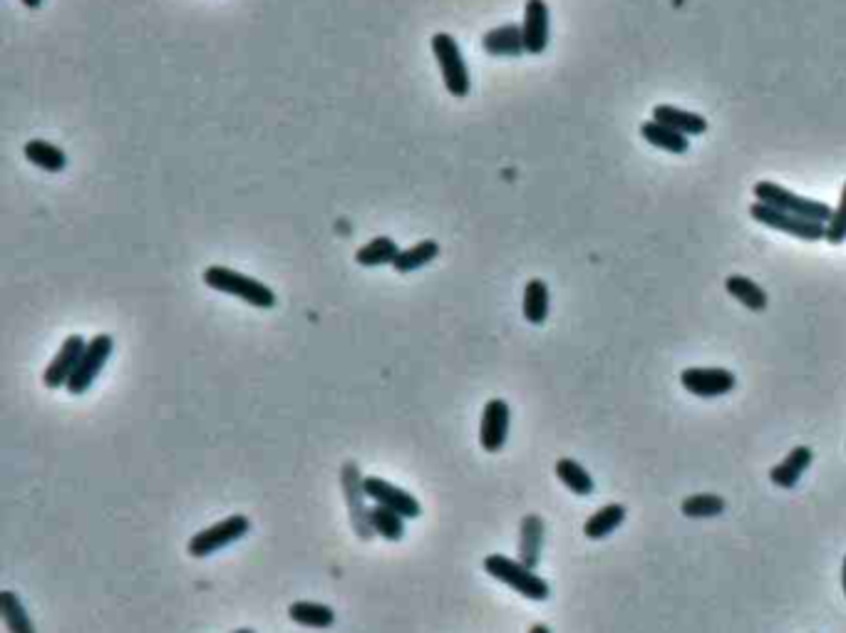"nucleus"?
Segmentation results:
<instances>
[{
	"mask_svg": "<svg viewBox=\"0 0 846 633\" xmlns=\"http://www.w3.org/2000/svg\"><path fill=\"white\" fill-rule=\"evenodd\" d=\"M484 571L497 581H502V584H507L509 589H514L524 599L546 601L551 596L549 584L536 574V569H529L519 559L504 557V554H489V557H484Z\"/></svg>",
	"mask_w": 846,
	"mask_h": 633,
	"instance_id": "nucleus-1",
	"label": "nucleus"
},
{
	"mask_svg": "<svg viewBox=\"0 0 846 633\" xmlns=\"http://www.w3.org/2000/svg\"><path fill=\"white\" fill-rule=\"evenodd\" d=\"M204 283L219 293H229V296L241 298L249 306L256 308H273L276 306V293L268 288L266 283L251 276L239 274V271L229 269V266H209L204 271Z\"/></svg>",
	"mask_w": 846,
	"mask_h": 633,
	"instance_id": "nucleus-2",
	"label": "nucleus"
},
{
	"mask_svg": "<svg viewBox=\"0 0 846 633\" xmlns=\"http://www.w3.org/2000/svg\"><path fill=\"white\" fill-rule=\"evenodd\" d=\"M752 192H755L757 202L767 204V207L787 211V214H797V216H802V219H809V221H819V224H829V219H832V214H834V209L829 207L827 202H819V199H809V197H799V194L784 189L782 184L767 182V179L757 182L755 187H752Z\"/></svg>",
	"mask_w": 846,
	"mask_h": 633,
	"instance_id": "nucleus-3",
	"label": "nucleus"
},
{
	"mask_svg": "<svg viewBox=\"0 0 846 633\" xmlns=\"http://www.w3.org/2000/svg\"><path fill=\"white\" fill-rule=\"evenodd\" d=\"M432 53H435L437 65H440L447 92L457 100L467 97L472 90V80H469L467 63H464L457 40L450 33H435L432 35Z\"/></svg>",
	"mask_w": 846,
	"mask_h": 633,
	"instance_id": "nucleus-4",
	"label": "nucleus"
},
{
	"mask_svg": "<svg viewBox=\"0 0 846 633\" xmlns=\"http://www.w3.org/2000/svg\"><path fill=\"white\" fill-rule=\"evenodd\" d=\"M249 532H251L249 517H244V514H231V517H226L224 522L211 524L209 529H201V532H196L194 537L189 539L187 549H189V554H192V557L206 559V557H211V554L219 552V549H224V547H229V544L244 539Z\"/></svg>",
	"mask_w": 846,
	"mask_h": 633,
	"instance_id": "nucleus-5",
	"label": "nucleus"
},
{
	"mask_svg": "<svg viewBox=\"0 0 846 633\" xmlns=\"http://www.w3.org/2000/svg\"><path fill=\"white\" fill-rule=\"evenodd\" d=\"M340 487H343L345 504H348L353 532L358 534L363 542H368V539H373L375 532L373 527H370V509L365 507V499H368L365 477L355 462H345L343 465V470H340Z\"/></svg>",
	"mask_w": 846,
	"mask_h": 633,
	"instance_id": "nucleus-6",
	"label": "nucleus"
},
{
	"mask_svg": "<svg viewBox=\"0 0 846 633\" xmlns=\"http://www.w3.org/2000/svg\"><path fill=\"white\" fill-rule=\"evenodd\" d=\"M112 351H115V341H112L110 333H97L95 338H90L85 353H82L80 358V365H77V370L72 373V378L67 380V393L75 395V398L87 393V390L92 388V383H95L97 375H100V370L105 368L107 360H110Z\"/></svg>",
	"mask_w": 846,
	"mask_h": 633,
	"instance_id": "nucleus-7",
	"label": "nucleus"
},
{
	"mask_svg": "<svg viewBox=\"0 0 846 633\" xmlns=\"http://www.w3.org/2000/svg\"><path fill=\"white\" fill-rule=\"evenodd\" d=\"M750 216L755 221H760V224L770 226V229L784 231V234H792L802 241H824V239H827V224L802 219V216H797V214H787V211L767 207V204H762V202L752 204Z\"/></svg>",
	"mask_w": 846,
	"mask_h": 633,
	"instance_id": "nucleus-8",
	"label": "nucleus"
},
{
	"mask_svg": "<svg viewBox=\"0 0 846 633\" xmlns=\"http://www.w3.org/2000/svg\"><path fill=\"white\" fill-rule=\"evenodd\" d=\"M509 422H512V410L507 400L492 398L482 410V425H479V445L484 452L494 455L504 447L509 437Z\"/></svg>",
	"mask_w": 846,
	"mask_h": 633,
	"instance_id": "nucleus-9",
	"label": "nucleus"
},
{
	"mask_svg": "<svg viewBox=\"0 0 846 633\" xmlns=\"http://www.w3.org/2000/svg\"><path fill=\"white\" fill-rule=\"evenodd\" d=\"M680 383L698 398H720L735 388L737 378L727 368H688L680 373Z\"/></svg>",
	"mask_w": 846,
	"mask_h": 633,
	"instance_id": "nucleus-10",
	"label": "nucleus"
},
{
	"mask_svg": "<svg viewBox=\"0 0 846 633\" xmlns=\"http://www.w3.org/2000/svg\"><path fill=\"white\" fill-rule=\"evenodd\" d=\"M85 348H87V341L80 336V333H72V336H67L63 346H60L58 355H55V358L50 360L48 368H45V373H43L45 388H50V390L65 388L67 380L72 378V373H75L77 365H80V358H82V353H85Z\"/></svg>",
	"mask_w": 846,
	"mask_h": 633,
	"instance_id": "nucleus-11",
	"label": "nucleus"
},
{
	"mask_svg": "<svg viewBox=\"0 0 846 633\" xmlns=\"http://www.w3.org/2000/svg\"><path fill=\"white\" fill-rule=\"evenodd\" d=\"M365 492H368V497L373 499L375 504L395 509V512L405 519H417L422 514V504L417 502V497L400 490V487L390 485L383 477H365Z\"/></svg>",
	"mask_w": 846,
	"mask_h": 633,
	"instance_id": "nucleus-12",
	"label": "nucleus"
},
{
	"mask_svg": "<svg viewBox=\"0 0 846 633\" xmlns=\"http://www.w3.org/2000/svg\"><path fill=\"white\" fill-rule=\"evenodd\" d=\"M549 28H551V13L546 0H526L524 5V23H521V33H524V48L529 55H541L549 45Z\"/></svg>",
	"mask_w": 846,
	"mask_h": 633,
	"instance_id": "nucleus-13",
	"label": "nucleus"
},
{
	"mask_svg": "<svg viewBox=\"0 0 846 633\" xmlns=\"http://www.w3.org/2000/svg\"><path fill=\"white\" fill-rule=\"evenodd\" d=\"M482 48L484 53L492 55V58H519L521 53H526L521 25L507 23L489 30L482 38Z\"/></svg>",
	"mask_w": 846,
	"mask_h": 633,
	"instance_id": "nucleus-14",
	"label": "nucleus"
},
{
	"mask_svg": "<svg viewBox=\"0 0 846 633\" xmlns=\"http://www.w3.org/2000/svg\"><path fill=\"white\" fill-rule=\"evenodd\" d=\"M653 120L660 122V125L670 127V130L680 132L685 137H698L708 132V120L698 112L680 110V107L673 105H655L653 107Z\"/></svg>",
	"mask_w": 846,
	"mask_h": 633,
	"instance_id": "nucleus-15",
	"label": "nucleus"
},
{
	"mask_svg": "<svg viewBox=\"0 0 846 633\" xmlns=\"http://www.w3.org/2000/svg\"><path fill=\"white\" fill-rule=\"evenodd\" d=\"M812 460L814 455L809 447L804 445L794 447V450L789 452L782 462H777V465L770 470L772 485L782 487V490H792V487H797V482L802 480V475L807 472V467L812 465Z\"/></svg>",
	"mask_w": 846,
	"mask_h": 633,
	"instance_id": "nucleus-16",
	"label": "nucleus"
},
{
	"mask_svg": "<svg viewBox=\"0 0 846 633\" xmlns=\"http://www.w3.org/2000/svg\"><path fill=\"white\" fill-rule=\"evenodd\" d=\"M541 547H544V522L539 514H526L519 527V562L536 569L541 562Z\"/></svg>",
	"mask_w": 846,
	"mask_h": 633,
	"instance_id": "nucleus-17",
	"label": "nucleus"
},
{
	"mask_svg": "<svg viewBox=\"0 0 846 633\" xmlns=\"http://www.w3.org/2000/svg\"><path fill=\"white\" fill-rule=\"evenodd\" d=\"M288 616L293 624L306 626V629H330L335 624V611L316 601H293L288 606Z\"/></svg>",
	"mask_w": 846,
	"mask_h": 633,
	"instance_id": "nucleus-18",
	"label": "nucleus"
},
{
	"mask_svg": "<svg viewBox=\"0 0 846 633\" xmlns=\"http://www.w3.org/2000/svg\"><path fill=\"white\" fill-rule=\"evenodd\" d=\"M23 154H25V159H28L30 164L40 167V169H43V172L58 174V172H63V169L67 167V154L63 152V149L55 147V144H50V142H45V140H30V142H25Z\"/></svg>",
	"mask_w": 846,
	"mask_h": 633,
	"instance_id": "nucleus-19",
	"label": "nucleus"
},
{
	"mask_svg": "<svg viewBox=\"0 0 846 633\" xmlns=\"http://www.w3.org/2000/svg\"><path fill=\"white\" fill-rule=\"evenodd\" d=\"M623 519H626V507H623V504H606V507L596 509V512L586 519L584 534L588 539H606L621 527Z\"/></svg>",
	"mask_w": 846,
	"mask_h": 633,
	"instance_id": "nucleus-20",
	"label": "nucleus"
},
{
	"mask_svg": "<svg viewBox=\"0 0 846 633\" xmlns=\"http://www.w3.org/2000/svg\"><path fill=\"white\" fill-rule=\"evenodd\" d=\"M725 288L737 303H742V306L750 308V311H755V313L765 311L767 303H770L765 288H762L760 283L747 279V276H740V274L730 276V279L725 281Z\"/></svg>",
	"mask_w": 846,
	"mask_h": 633,
	"instance_id": "nucleus-21",
	"label": "nucleus"
},
{
	"mask_svg": "<svg viewBox=\"0 0 846 633\" xmlns=\"http://www.w3.org/2000/svg\"><path fill=\"white\" fill-rule=\"evenodd\" d=\"M0 616H3V624L8 633H38L33 621H30L28 611H25L23 601H20V596L15 594V591H0Z\"/></svg>",
	"mask_w": 846,
	"mask_h": 633,
	"instance_id": "nucleus-22",
	"label": "nucleus"
},
{
	"mask_svg": "<svg viewBox=\"0 0 846 633\" xmlns=\"http://www.w3.org/2000/svg\"><path fill=\"white\" fill-rule=\"evenodd\" d=\"M549 303H551V296H549V286H546V281L531 279L529 283H526L524 306H521V311H524V318L531 323V326H541V323L549 318Z\"/></svg>",
	"mask_w": 846,
	"mask_h": 633,
	"instance_id": "nucleus-23",
	"label": "nucleus"
},
{
	"mask_svg": "<svg viewBox=\"0 0 846 633\" xmlns=\"http://www.w3.org/2000/svg\"><path fill=\"white\" fill-rule=\"evenodd\" d=\"M641 135L643 140L648 144H653V147L663 149V152H670V154H685L690 149V140L685 135H680V132L670 130V127L660 125V122L655 120H648L641 125Z\"/></svg>",
	"mask_w": 846,
	"mask_h": 633,
	"instance_id": "nucleus-24",
	"label": "nucleus"
},
{
	"mask_svg": "<svg viewBox=\"0 0 846 633\" xmlns=\"http://www.w3.org/2000/svg\"><path fill=\"white\" fill-rule=\"evenodd\" d=\"M437 256H440V244L432 239H425L420 241V244L410 246V249H402L400 256L395 259V264H392V269H395L397 274H412V271L432 264Z\"/></svg>",
	"mask_w": 846,
	"mask_h": 633,
	"instance_id": "nucleus-25",
	"label": "nucleus"
},
{
	"mask_svg": "<svg viewBox=\"0 0 846 633\" xmlns=\"http://www.w3.org/2000/svg\"><path fill=\"white\" fill-rule=\"evenodd\" d=\"M400 246H397L395 239H390V236H378V239L368 241V244L363 246V249H358V254H355V261H358L360 266H368V269H373V266H385V264H395V259L400 256Z\"/></svg>",
	"mask_w": 846,
	"mask_h": 633,
	"instance_id": "nucleus-26",
	"label": "nucleus"
},
{
	"mask_svg": "<svg viewBox=\"0 0 846 633\" xmlns=\"http://www.w3.org/2000/svg\"><path fill=\"white\" fill-rule=\"evenodd\" d=\"M556 477H559L561 485L574 492L576 497H588V494H593V487H596L593 485V477L586 472V467H581L579 462L571 460V457H561V460L556 462Z\"/></svg>",
	"mask_w": 846,
	"mask_h": 633,
	"instance_id": "nucleus-27",
	"label": "nucleus"
},
{
	"mask_svg": "<svg viewBox=\"0 0 846 633\" xmlns=\"http://www.w3.org/2000/svg\"><path fill=\"white\" fill-rule=\"evenodd\" d=\"M370 527L378 537L388 539V542H400L405 537V517H400L395 509L383 507V504H375L370 509Z\"/></svg>",
	"mask_w": 846,
	"mask_h": 633,
	"instance_id": "nucleus-28",
	"label": "nucleus"
},
{
	"mask_svg": "<svg viewBox=\"0 0 846 633\" xmlns=\"http://www.w3.org/2000/svg\"><path fill=\"white\" fill-rule=\"evenodd\" d=\"M685 517L690 519H710L717 517V514L725 512V499L717 497V494H693V497H685L683 504H680Z\"/></svg>",
	"mask_w": 846,
	"mask_h": 633,
	"instance_id": "nucleus-29",
	"label": "nucleus"
},
{
	"mask_svg": "<svg viewBox=\"0 0 846 633\" xmlns=\"http://www.w3.org/2000/svg\"><path fill=\"white\" fill-rule=\"evenodd\" d=\"M846 239V184L842 189V197H839V207L834 209L832 219L827 224V239L832 246H839Z\"/></svg>",
	"mask_w": 846,
	"mask_h": 633,
	"instance_id": "nucleus-30",
	"label": "nucleus"
},
{
	"mask_svg": "<svg viewBox=\"0 0 846 633\" xmlns=\"http://www.w3.org/2000/svg\"><path fill=\"white\" fill-rule=\"evenodd\" d=\"M529 633H551V629H549V626H546V624H534V626H531V629H529Z\"/></svg>",
	"mask_w": 846,
	"mask_h": 633,
	"instance_id": "nucleus-31",
	"label": "nucleus"
},
{
	"mask_svg": "<svg viewBox=\"0 0 846 633\" xmlns=\"http://www.w3.org/2000/svg\"><path fill=\"white\" fill-rule=\"evenodd\" d=\"M20 3H23L25 8H40V5H43V0H20Z\"/></svg>",
	"mask_w": 846,
	"mask_h": 633,
	"instance_id": "nucleus-32",
	"label": "nucleus"
},
{
	"mask_svg": "<svg viewBox=\"0 0 846 633\" xmlns=\"http://www.w3.org/2000/svg\"><path fill=\"white\" fill-rule=\"evenodd\" d=\"M842 586H844V596H846V557H844V569H842Z\"/></svg>",
	"mask_w": 846,
	"mask_h": 633,
	"instance_id": "nucleus-33",
	"label": "nucleus"
},
{
	"mask_svg": "<svg viewBox=\"0 0 846 633\" xmlns=\"http://www.w3.org/2000/svg\"><path fill=\"white\" fill-rule=\"evenodd\" d=\"M234 633H256L254 629H239V631H234Z\"/></svg>",
	"mask_w": 846,
	"mask_h": 633,
	"instance_id": "nucleus-34",
	"label": "nucleus"
}]
</instances>
